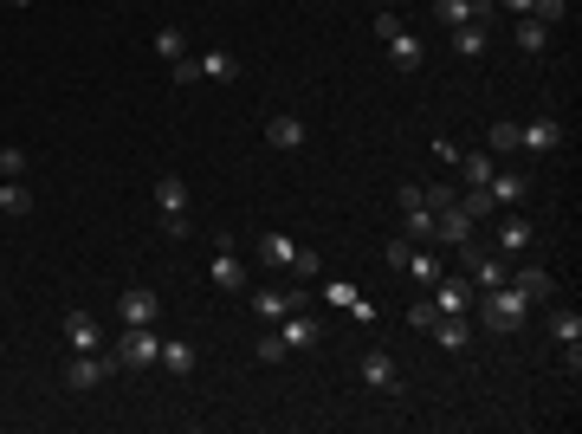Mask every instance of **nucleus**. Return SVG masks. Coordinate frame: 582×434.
I'll list each match as a JSON object with an SVG mask.
<instances>
[{
    "mask_svg": "<svg viewBox=\"0 0 582 434\" xmlns=\"http://www.w3.org/2000/svg\"><path fill=\"white\" fill-rule=\"evenodd\" d=\"M473 305H479L485 331H518V324L531 318V298H524L518 286H511V279H505V286H492V292H479Z\"/></svg>",
    "mask_w": 582,
    "mask_h": 434,
    "instance_id": "1",
    "label": "nucleus"
},
{
    "mask_svg": "<svg viewBox=\"0 0 582 434\" xmlns=\"http://www.w3.org/2000/svg\"><path fill=\"white\" fill-rule=\"evenodd\" d=\"M110 350H117V363H123V370H156L162 337H156V324H123V337H117Z\"/></svg>",
    "mask_w": 582,
    "mask_h": 434,
    "instance_id": "2",
    "label": "nucleus"
},
{
    "mask_svg": "<svg viewBox=\"0 0 582 434\" xmlns=\"http://www.w3.org/2000/svg\"><path fill=\"white\" fill-rule=\"evenodd\" d=\"M117 350H72V363H65V389H97L104 376H117Z\"/></svg>",
    "mask_w": 582,
    "mask_h": 434,
    "instance_id": "3",
    "label": "nucleus"
},
{
    "mask_svg": "<svg viewBox=\"0 0 582 434\" xmlns=\"http://www.w3.org/2000/svg\"><path fill=\"white\" fill-rule=\"evenodd\" d=\"M175 78H182V85H201V78H214V85H233V78H240V59H233V52H201V59H175Z\"/></svg>",
    "mask_w": 582,
    "mask_h": 434,
    "instance_id": "4",
    "label": "nucleus"
},
{
    "mask_svg": "<svg viewBox=\"0 0 582 434\" xmlns=\"http://www.w3.org/2000/svg\"><path fill=\"white\" fill-rule=\"evenodd\" d=\"M156 208H162L169 240H182L188 234V182H182V175H156Z\"/></svg>",
    "mask_w": 582,
    "mask_h": 434,
    "instance_id": "5",
    "label": "nucleus"
},
{
    "mask_svg": "<svg viewBox=\"0 0 582 434\" xmlns=\"http://www.w3.org/2000/svg\"><path fill=\"white\" fill-rule=\"evenodd\" d=\"M460 260H466V286H473V292H492V286H505V279H511V266L498 260L492 247H473V240H466Z\"/></svg>",
    "mask_w": 582,
    "mask_h": 434,
    "instance_id": "6",
    "label": "nucleus"
},
{
    "mask_svg": "<svg viewBox=\"0 0 582 434\" xmlns=\"http://www.w3.org/2000/svg\"><path fill=\"white\" fill-rule=\"evenodd\" d=\"M382 260H388V273H414V286H434V279H440V260H427L414 240H388Z\"/></svg>",
    "mask_w": 582,
    "mask_h": 434,
    "instance_id": "7",
    "label": "nucleus"
},
{
    "mask_svg": "<svg viewBox=\"0 0 582 434\" xmlns=\"http://www.w3.org/2000/svg\"><path fill=\"white\" fill-rule=\"evenodd\" d=\"M311 305V286H285V292H253V311H259V324H279V318H291V311H304Z\"/></svg>",
    "mask_w": 582,
    "mask_h": 434,
    "instance_id": "8",
    "label": "nucleus"
},
{
    "mask_svg": "<svg viewBox=\"0 0 582 434\" xmlns=\"http://www.w3.org/2000/svg\"><path fill=\"white\" fill-rule=\"evenodd\" d=\"M272 331H279V344H285V350H311V344H324V324H317V311H311V305L291 311V318H279Z\"/></svg>",
    "mask_w": 582,
    "mask_h": 434,
    "instance_id": "9",
    "label": "nucleus"
},
{
    "mask_svg": "<svg viewBox=\"0 0 582 434\" xmlns=\"http://www.w3.org/2000/svg\"><path fill=\"white\" fill-rule=\"evenodd\" d=\"M518 149H531V156H557V149H563V124H557V117H531V124H518Z\"/></svg>",
    "mask_w": 582,
    "mask_h": 434,
    "instance_id": "10",
    "label": "nucleus"
},
{
    "mask_svg": "<svg viewBox=\"0 0 582 434\" xmlns=\"http://www.w3.org/2000/svg\"><path fill=\"white\" fill-rule=\"evenodd\" d=\"M214 292H246V266H240V253H233V240L220 234V247H214Z\"/></svg>",
    "mask_w": 582,
    "mask_h": 434,
    "instance_id": "11",
    "label": "nucleus"
},
{
    "mask_svg": "<svg viewBox=\"0 0 582 434\" xmlns=\"http://www.w3.org/2000/svg\"><path fill=\"white\" fill-rule=\"evenodd\" d=\"M473 298H479V292L466 286V273H453V279L440 273L434 286H427V305H434V311H466V305H473Z\"/></svg>",
    "mask_w": 582,
    "mask_h": 434,
    "instance_id": "12",
    "label": "nucleus"
},
{
    "mask_svg": "<svg viewBox=\"0 0 582 434\" xmlns=\"http://www.w3.org/2000/svg\"><path fill=\"white\" fill-rule=\"evenodd\" d=\"M156 311H162V298L149 292V286H130V292L117 298V318L123 324H156Z\"/></svg>",
    "mask_w": 582,
    "mask_h": 434,
    "instance_id": "13",
    "label": "nucleus"
},
{
    "mask_svg": "<svg viewBox=\"0 0 582 434\" xmlns=\"http://www.w3.org/2000/svg\"><path fill=\"white\" fill-rule=\"evenodd\" d=\"M363 383H369V389H382V396H401V370H395V357L369 350V357H363Z\"/></svg>",
    "mask_w": 582,
    "mask_h": 434,
    "instance_id": "14",
    "label": "nucleus"
},
{
    "mask_svg": "<svg viewBox=\"0 0 582 434\" xmlns=\"http://www.w3.org/2000/svg\"><path fill=\"white\" fill-rule=\"evenodd\" d=\"M434 337H440V350H466V344H473V318H466V311H440Z\"/></svg>",
    "mask_w": 582,
    "mask_h": 434,
    "instance_id": "15",
    "label": "nucleus"
},
{
    "mask_svg": "<svg viewBox=\"0 0 582 434\" xmlns=\"http://www.w3.org/2000/svg\"><path fill=\"white\" fill-rule=\"evenodd\" d=\"M531 247H537V227L524 214H505L498 221V253H531Z\"/></svg>",
    "mask_w": 582,
    "mask_h": 434,
    "instance_id": "16",
    "label": "nucleus"
},
{
    "mask_svg": "<svg viewBox=\"0 0 582 434\" xmlns=\"http://www.w3.org/2000/svg\"><path fill=\"white\" fill-rule=\"evenodd\" d=\"M65 344L72 350H104V331H97L91 311H65Z\"/></svg>",
    "mask_w": 582,
    "mask_h": 434,
    "instance_id": "17",
    "label": "nucleus"
},
{
    "mask_svg": "<svg viewBox=\"0 0 582 434\" xmlns=\"http://www.w3.org/2000/svg\"><path fill=\"white\" fill-rule=\"evenodd\" d=\"M382 46H388V65H395V72H421V59H427V52H421V39H414L408 26H401L395 39H382Z\"/></svg>",
    "mask_w": 582,
    "mask_h": 434,
    "instance_id": "18",
    "label": "nucleus"
},
{
    "mask_svg": "<svg viewBox=\"0 0 582 434\" xmlns=\"http://www.w3.org/2000/svg\"><path fill=\"white\" fill-rule=\"evenodd\" d=\"M485 195H492V208H518V201L531 195V182H524V175H511V169H498L492 182H485Z\"/></svg>",
    "mask_w": 582,
    "mask_h": 434,
    "instance_id": "19",
    "label": "nucleus"
},
{
    "mask_svg": "<svg viewBox=\"0 0 582 434\" xmlns=\"http://www.w3.org/2000/svg\"><path fill=\"white\" fill-rule=\"evenodd\" d=\"M259 266H298V240L291 234H259Z\"/></svg>",
    "mask_w": 582,
    "mask_h": 434,
    "instance_id": "20",
    "label": "nucleus"
},
{
    "mask_svg": "<svg viewBox=\"0 0 582 434\" xmlns=\"http://www.w3.org/2000/svg\"><path fill=\"white\" fill-rule=\"evenodd\" d=\"M324 298H330V305H343L356 324H369V318H376V305H369V298L356 292V286H343V279H330V286H324Z\"/></svg>",
    "mask_w": 582,
    "mask_h": 434,
    "instance_id": "21",
    "label": "nucleus"
},
{
    "mask_svg": "<svg viewBox=\"0 0 582 434\" xmlns=\"http://www.w3.org/2000/svg\"><path fill=\"white\" fill-rule=\"evenodd\" d=\"M156 363H162L169 376H194V344H188V337H162Z\"/></svg>",
    "mask_w": 582,
    "mask_h": 434,
    "instance_id": "22",
    "label": "nucleus"
},
{
    "mask_svg": "<svg viewBox=\"0 0 582 434\" xmlns=\"http://www.w3.org/2000/svg\"><path fill=\"white\" fill-rule=\"evenodd\" d=\"M453 33V52H460V59H485V46H492V33H485L479 20H466V26H447Z\"/></svg>",
    "mask_w": 582,
    "mask_h": 434,
    "instance_id": "23",
    "label": "nucleus"
},
{
    "mask_svg": "<svg viewBox=\"0 0 582 434\" xmlns=\"http://www.w3.org/2000/svg\"><path fill=\"white\" fill-rule=\"evenodd\" d=\"M511 286L531 298V305H537V298H557V279H550L544 266H518V273H511Z\"/></svg>",
    "mask_w": 582,
    "mask_h": 434,
    "instance_id": "24",
    "label": "nucleus"
},
{
    "mask_svg": "<svg viewBox=\"0 0 582 434\" xmlns=\"http://www.w3.org/2000/svg\"><path fill=\"white\" fill-rule=\"evenodd\" d=\"M550 337H557L563 350H582V318L576 311H550Z\"/></svg>",
    "mask_w": 582,
    "mask_h": 434,
    "instance_id": "25",
    "label": "nucleus"
},
{
    "mask_svg": "<svg viewBox=\"0 0 582 434\" xmlns=\"http://www.w3.org/2000/svg\"><path fill=\"white\" fill-rule=\"evenodd\" d=\"M0 214H13V221L33 214V188H26V182H0Z\"/></svg>",
    "mask_w": 582,
    "mask_h": 434,
    "instance_id": "26",
    "label": "nucleus"
},
{
    "mask_svg": "<svg viewBox=\"0 0 582 434\" xmlns=\"http://www.w3.org/2000/svg\"><path fill=\"white\" fill-rule=\"evenodd\" d=\"M266 143L272 149H298L304 143V124H298V117H272V124H266Z\"/></svg>",
    "mask_w": 582,
    "mask_h": 434,
    "instance_id": "27",
    "label": "nucleus"
},
{
    "mask_svg": "<svg viewBox=\"0 0 582 434\" xmlns=\"http://www.w3.org/2000/svg\"><path fill=\"white\" fill-rule=\"evenodd\" d=\"M156 59H188V33H182V26H162V33H156Z\"/></svg>",
    "mask_w": 582,
    "mask_h": 434,
    "instance_id": "28",
    "label": "nucleus"
},
{
    "mask_svg": "<svg viewBox=\"0 0 582 434\" xmlns=\"http://www.w3.org/2000/svg\"><path fill=\"white\" fill-rule=\"evenodd\" d=\"M518 46H524V52H544V46H550V26L524 13V20H518Z\"/></svg>",
    "mask_w": 582,
    "mask_h": 434,
    "instance_id": "29",
    "label": "nucleus"
},
{
    "mask_svg": "<svg viewBox=\"0 0 582 434\" xmlns=\"http://www.w3.org/2000/svg\"><path fill=\"white\" fill-rule=\"evenodd\" d=\"M26 169H33L26 149H0V182H26Z\"/></svg>",
    "mask_w": 582,
    "mask_h": 434,
    "instance_id": "30",
    "label": "nucleus"
},
{
    "mask_svg": "<svg viewBox=\"0 0 582 434\" xmlns=\"http://www.w3.org/2000/svg\"><path fill=\"white\" fill-rule=\"evenodd\" d=\"M460 162H466V188H485V182L498 175V162H492V156H460Z\"/></svg>",
    "mask_w": 582,
    "mask_h": 434,
    "instance_id": "31",
    "label": "nucleus"
},
{
    "mask_svg": "<svg viewBox=\"0 0 582 434\" xmlns=\"http://www.w3.org/2000/svg\"><path fill=\"white\" fill-rule=\"evenodd\" d=\"M531 20H544V26H563V20H570V0H531Z\"/></svg>",
    "mask_w": 582,
    "mask_h": 434,
    "instance_id": "32",
    "label": "nucleus"
},
{
    "mask_svg": "<svg viewBox=\"0 0 582 434\" xmlns=\"http://www.w3.org/2000/svg\"><path fill=\"white\" fill-rule=\"evenodd\" d=\"M434 318H440V311L427 305V298H414V305H408V331H434Z\"/></svg>",
    "mask_w": 582,
    "mask_h": 434,
    "instance_id": "33",
    "label": "nucleus"
},
{
    "mask_svg": "<svg viewBox=\"0 0 582 434\" xmlns=\"http://www.w3.org/2000/svg\"><path fill=\"white\" fill-rule=\"evenodd\" d=\"M460 208L473 214V221H485V214H492V195H485V188H466V195H460Z\"/></svg>",
    "mask_w": 582,
    "mask_h": 434,
    "instance_id": "34",
    "label": "nucleus"
},
{
    "mask_svg": "<svg viewBox=\"0 0 582 434\" xmlns=\"http://www.w3.org/2000/svg\"><path fill=\"white\" fill-rule=\"evenodd\" d=\"M279 357H291V350L279 344V331H259V363H279Z\"/></svg>",
    "mask_w": 582,
    "mask_h": 434,
    "instance_id": "35",
    "label": "nucleus"
},
{
    "mask_svg": "<svg viewBox=\"0 0 582 434\" xmlns=\"http://www.w3.org/2000/svg\"><path fill=\"white\" fill-rule=\"evenodd\" d=\"M291 273H298V286H311V279H317V253L298 247V266H291Z\"/></svg>",
    "mask_w": 582,
    "mask_h": 434,
    "instance_id": "36",
    "label": "nucleus"
},
{
    "mask_svg": "<svg viewBox=\"0 0 582 434\" xmlns=\"http://www.w3.org/2000/svg\"><path fill=\"white\" fill-rule=\"evenodd\" d=\"M492 149L505 156V149H518V124H492Z\"/></svg>",
    "mask_w": 582,
    "mask_h": 434,
    "instance_id": "37",
    "label": "nucleus"
},
{
    "mask_svg": "<svg viewBox=\"0 0 582 434\" xmlns=\"http://www.w3.org/2000/svg\"><path fill=\"white\" fill-rule=\"evenodd\" d=\"M401 33V13H376V39H395Z\"/></svg>",
    "mask_w": 582,
    "mask_h": 434,
    "instance_id": "38",
    "label": "nucleus"
},
{
    "mask_svg": "<svg viewBox=\"0 0 582 434\" xmlns=\"http://www.w3.org/2000/svg\"><path fill=\"white\" fill-rule=\"evenodd\" d=\"M492 7H505L511 20H524V13H531V0H492Z\"/></svg>",
    "mask_w": 582,
    "mask_h": 434,
    "instance_id": "39",
    "label": "nucleus"
},
{
    "mask_svg": "<svg viewBox=\"0 0 582 434\" xmlns=\"http://www.w3.org/2000/svg\"><path fill=\"white\" fill-rule=\"evenodd\" d=\"M7 7H33V0H7Z\"/></svg>",
    "mask_w": 582,
    "mask_h": 434,
    "instance_id": "40",
    "label": "nucleus"
}]
</instances>
